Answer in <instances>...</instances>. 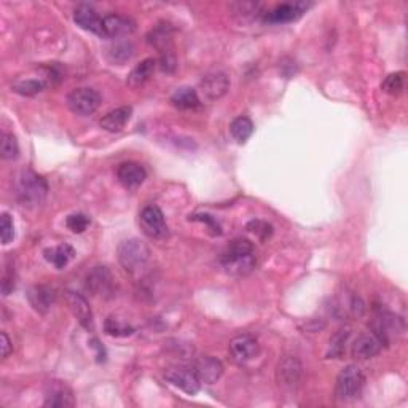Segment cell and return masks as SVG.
<instances>
[{
	"label": "cell",
	"instance_id": "obj_1",
	"mask_svg": "<svg viewBox=\"0 0 408 408\" xmlns=\"http://www.w3.org/2000/svg\"><path fill=\"white\" fill-rule=\"evenodd\" d=\"M150 250L147 244L141 240L131 238V240H125L120 243L118 246V260L121 266L125 268L126 273L130 275H139L149 264Z\"/></svg>",
	"mask_w": 408,
	"mask_h": 408
},
{
	"label": "cell",
	"instance_id": "obj_2",
	"mask_svg": "<svg viewBox=\"0 0 408 408\" xmlns=\"http://www.w3.org/2000/svg\"><path fill=\"white\" fill-rule=\"evenodd\" d=\"M46 191H48V184L42 176H37L32 171H22L16 182V195L25 206H39L42 204Z\"/></svg>",
	"mask_w": 408,
	"mask_h": 408
},
{
	"label": "cell",
	"instance_id": "obj_3",
	"mask_svg": "<svg viewBox=\"0 0 408 408\" xmlns=\"http://www.w3.org/2000/svg\"><path fill=\"white\" fill-rule=\"evenodd\" d=\"M365 376L358 365H348L336 378L335 395L340 400L358 399L362 393Z\"/></svg>",
	"mask_w": 408,
	"mask_h": 408
},
{
	"label": "cell",
	"instance_id": "obj_4",
	"mask_svg": "<svg viewBox=\"0 0 408 408\" xmlns=\"http://www.w3.org/2000/svg\"><path fill=\"white\" fill-rule=\"evenodd\" d=\"M139 224H141L142 231L151 240H165L169 235L165 214L155 204H150V206L142 209L141 215H139Z\"/></svg>",
	"mask_w": 408,
	"mask_h": 408
},
{
	"label": "cell",
	"instance_id": "obj_5",
	"mask_svg": "<svg viewBox=\"0 0 408 408\" xmlns=\"http://www.w3.org/2000/svg\"><path fill=\"white\" fill-rule=\"evenodd\" d=\"M373 334L383 341L384 346H388L390 341L395 340L405 329L404 320L393 313H380L376 314L372 322Z\"/></svg>",
	"mask_w": 408,
	"mask_h": 408
},
{
	"label": "cell",
	"instance_id": "obj_6",
	"mask_svg": "<svg viewBox=\"0 0 408 408\" xmlns=\"http://www.w3.org/2000/svg\"><path fill=\"white\" fill-rule=\"evenodd\" d=\"M67 106L77 115H91L101 106V95L93 88H77L69 93Z\"/></svg>",
	"mask_w": 408,
	"mask_h": 408
},
{
	"label": "cell",
	"instance_id": "obj_7",
	"mask_svg": "<svg viewBox=\"0 0 408 408\" xmlns=\"http://www.w3.org/2000/svg\"><path fill=\"white\" fill-rule=\"evenodd\" d=\"M166 381H169L172 386L182 389L185 394L195 395L200 390V378H198L195 369H189V367H171L165 372Z\"/></svg>",
	"mask_w": 408,
	"mask_h": 408
},
{
	"label": "cell",
	"instance_id": "obj_8",
	"mask_svg": "<svg viewBox=\"0 0 408 408\" xmlns=\"http://www.w3.org/2000/svg\"><path fill=\"white\" fill-rule=\"evenodd\" d=\"M311 7L310 2H294V4H281L276 5L273 10H268L264 13V20L270 25H284V22H292L300 18L306 10Z\"/></svg>",
	"mask_w": 408,
	"mask_h": 408
},
{
	"label": "cell",
	"instance_id": "obj_9",
	"mask_svg": "<svg viewBox=\"0 0 408 408\" xmlns=\"http://www.w3.org/2000/svg\"><path fill=\"white\" fill-rule=\"evenodd\" d=\"M85 287L88 292L97 297H112L114 295V278L107 266H95L86 275Z\"/></svg>",
	"mask_w": 408,
	"mask_h": 408
},
{
	"label": "cell",
	"instance_id": "obj_10",
	"mask_svg": "<svg viewBox=\"0 0 408 408\" xmlns=\"http://www.w3.org/2000/svg\"><path fill=\"white\" fill-rule=\"evenodd\" d=\"M303 367L300 360L294 358V355H285V358L279 362L276 370V380L281 388L294 389L299 386L301 380Z\"/></svg>",
	"mask_w": 408,
	"mask_h": 408
},
{
	"label": "cell",
	"instance_id": "obj_11",
	"mask_svg": "<svg viewBox=\"0 0 408 408\" xmlns=\"http://www.w3.org/2000/svg\"><path fill=\"white\" fill-rule=\"evenodd\" d=\"M200 90L201 95L209 99V101H215L226 95V91L230 90V79L225 72H212L204 75L203 80L200 81Z\"/></svg>",
	"mask_w": 408,
	"mask_h": 408
},
{
	"label": "cell",
	"instance_id": "obj_12",
	"mask_svg": "<svg viewBox=\"0 0 408 408\" xmlns=\"http://www.w3.org/2000/svg\"><path fill=\"white\" fill-rule=\"evenodd\" d=\"M64 300H66L69 310L75 316V319L79 320L81 327L93 330L95 324H93V311L90 308V303L85 300V297H81L77 292H72V290H66L64 292Z\"/></svg>",
	"mask_w": 408,
	"mask_h": 408
},
{
	"label": "cell",
	"instance_id": "obj_13",
	"mask_svg": "<svg viewBox=\"0 0 408 408\" xmlns=\"http://www.w3.org/2000/svg\"><path fill=\"white\" fill-rule=\"evenodd\" d=\"M104 37L106 39H118L126 37L136 31V22L123 15H107L102 18Z\"/></svg>",
	"mask_w": 408,
	"mask_h": 408
},
{
	"label": "cell",
	"instance_id": "obj_14",
	"mask_svg": "<svg viewBox=\"0 0 408 408\" xmlns=\"http://www.w3.org/2000/svg\"><path fill=\"white\" fill-rule=\"evenodd\" d=\"M229 351L236 362H247L259 354V343L252 335H238L229 345Z\"/></svg>",
	"mask_w": 408,
	"mask_h": 408
},
{
	"label": "cell",
	"instance_id": "obj_15",
	"mask_svg": "<svg viewBox=\"0 0 408 408\" xmlns=\"http://www.w3.org/2000/svg\"><path fill=\"white\" fill-rule=\"evenodd\" d=\"M145 177H147V172H145V169L139 163H121L118 169H116V179L128 190L139 189L144 184Z\"/></svg>",
	"mask_w": 408,
	"mask_h": 408
},
{
	"label": "cell",
	"instance_id": "obj_16",
	"mask_svg": "<svg viewBox=\"0 0 408 408\" xmlns=\"http://www.w3.org/2000/svg\"><path fill=\"white\" fill-rule=\"evenodd\" d=\"M383 346V341L375 334H364L354 341L351 354L354 359L359 360L372 359L381 353Z\"/></svg>",
	"mask_w": 408,
	"mask_h": 408
},
{
	"label": "cell",
	"instance_id": "obj_17",
	"mask_svg": "<svg viewBox=\"0 0 408 408\" xmlns=\"http://www.w3.org/2000/svg\"><path fill=\"white\" fill-rule=\"evenodd\" d=\"M193 369L198 378H200V381L206 384H214L224 373L222 362L219 359L212 358V355H201L195 362Z\"/></svg>",
	"mask_w": 408,
	"mask_h": 408
},
{
	"label": "cell",
	"instance_id": "obj_18",
	"mask_svg": "<svg viewBox=\"0 0 408 408\" xmlns=\"http://www.w3.org/2000/svg\"><path fill=\"white\" fill-rule=\"evenodd\" d=\"M45 407H51V408H69L75 405L74 400V394L69 386L62 383L53 381L50 383L48 390H46L45 395Z\"/></svg>",
	"mask_w": 408,
	"mask_h": 408
},
{
	"label": "cell",
	"instance_id": "obj_19",
	"mask_svg": "<svg viewBox=\"0 0 408 408\" xmlns=\"http://www.w3.org/2000/svg\"><path fill=\"white\" fill-rule=\"evenodd\" d=\"M74 21L77 22L81 29H85V31H90L99 37H104L102 18L95 10L88 7V5H80V7L75 8Z\"/></svg>",
	"mask_w": 408,
	"mask_h": 408
},
{
	"label": "cell",
	"instance_id": "obj_20",
	"mask_svg": "<svg viewBox=\"0 0 408 408\" xmlns=\"http://www.w3.org/2000/svg\"><path fill=\"white\" fill-rule=\"evenodd\" d=\"M29 303L31 306L40 314H46L50 311V308L53 306L56 300L55 289H51L50 285H34L27 294Z\"/></svg>",
	"mask_w": 408,
	"mask_h": 408
},
{
	"label": "cell",
	"instance_id": "obj_21",
	"mask_svg": "<svg viewBox=\"0 0 408 408\" xmlns=\"http://www.w3.org/2000/svg\"><path fill=\"white\" fill-rule=\"evenodd\" d=\"M250 254H254V244L246 240V238H236V240H233L229 246L225 247L224 252L220 254L219 259L220 266L224 268L233 264V261L247 257Z\"/></svg>",
	"mask_w": 408,
	"mask_h": 408
},
{
	"label": "cell",
	"instance_id": "obj_22",
	"mask_svg": "<svg viewBox=\"0 0 408 408\" xmlns=\"http://www.w3.org/2000/svg\"><path fill=\"white\" fill-rule=\"evenodd\" d=\"M172 34H174L172 26L166 21H161L151 29L147 36V40L151 46H155L160 53H163V51L166 50H172Z\"/></svg>",
	"mask_w": 408,
	"mask_h": 408
},
{
	"label": "cell",
	"instance_id": "obj_23",
	"mask_svg": "<svg viewBox=\"0 0 408 408\" xmlns=\"http://www.w3.org/2000/svg\"><path fill=\"white\" fill-rule=\"evenodd\" d=\"M132 109L131 107H118L112 112L106 114L101 118V128L109 132H118L123 130L128 121L131 118Z\"/></svg>",
	"mask_w": 408,
	"mask_h": 408
},
{
	"label": "cell",
	"instance_id": "obj_24",
	"mask_svg": "<svg viewBox=\"0 0 408 408\" xmlns=\"http://www.w3.org/2000/svg\"><path fill=\"white\" fill-rule=\"evenodd\" d=\"M155 69H156V60H154V57H147V60L139 62L137 66L132 69L131 74L128 75V80H126L128 86H131V88H139V86H142L145 81L154 75Z\"/></svg>",
	"mask_w": 408,
	"mask_h": 408
},
{
	"label": "cell",
	"instance_id": "obj_25",
	"mask_svg": "<svg viewBox=\"0 0 408 408\" xmlns=\"http://www.w3.org/2000/svg\"><path fill=\"white\" fill-rule=\"evenodd\" d=\"M43 255H45V259L50 261V264H53L57 268V270H62V268L69 264V260L74 257L75 252H74V247L71 246V244L62 243L56 247L45 249Z\"/></svg>",
	"mask_w": 408,
	"mask_h": 408
},
{
	"label": "cell",
	"instance_id": "obj_26",
	"mask_svg": "<svg viewBox=\"0 0 408 408\" xmlns=\"http://www.w3.org/2000/svg\"><path fill=\"white\" fill-rule=\"evenodd\" d=\"M171 102L174 107H177L180 110H193L196 107H200V96H198L196 90L189 88V86H184V88H179L174 95L171 96Z\"/></svg>",
	"mask_w": 408,
	"mask_h": 408
},
{
	"label": "cell",
	"instance_id": "obj_27",
	"mask_svg": "<svg viewBox=\"0 0 408 408\" xmlns=\"http://www.w3.org/2000/svg\"><path fill=\"white\" fill-rule=\"evenodd\" d=\"M252 132H254V123L247 118V116H238V118L231 121L230 134L236 142L244 144L250 136H252Z\"/></svg>",
	"mask_w": 408,
	"mask_h": 408
},
{
	"label": "cell",
	"instance_id": "obj_28",
	"mask_svg": "<svg viewBox=\"0 0 408 408\" xmlns=\"http://www.w3.org/2000/svg\"><path fill=\"white\" fill-rule=\"evenodd\" d=\"M132 55H134V46L130 42L115 43L107 50L109 61L114 64H125L126 61L131 60Z\"/></svg>",
	"mask_w": 408,
	"mask_h": 408
},
{
	"label": "cell",
	"instance_id": "obj_29",
	"mask_svg": "<svg viewBox=\"0 0 408 408\" xmlns=\"http://www.w3.org/2000/svg\"><path fill=\"white\" fill-rule=\"evenodd\" d=\"M255 265H257V257H255V254H250L247 255V257L236 260V261H233V264L224 266V270L233 276H246L254 270Z\"/></svg>",
	"mask_w": 408,
	"mask_h": 408
},
{
	"label": "cell",
	"instance_id": "obj_30",
	"mask_svg": "<svg viewBox=\"0 0 408 408\" xmlns=\"http://www.w3.org/2000/svg\"><path fill=\"white\" fill-rule=\"evenodd\" d=\"M46 86V81L43 79H26L18 80L13 83V91L18 93L21 96H34L37 93L43 91Z\"/></svg>",
	"mask_w": 408,
	"mask_h": 408
},
{
	"label": "cell",
	"instance_id": "obj_31",
	"mask_svg": "<svg viewBox=\"0 0 408 408\" xmlns=\"http://www.w3.org/2000/svg\"><path fill=\"white\" fill-rule=\"evenodd\" d=\"M104 329H106V334L110 336H130L134 334V327L115 316H109L106 319Z\"/></svg>",
	"mask_w": 408,
	"mask_h": 408
},
{
	"label": "cell",
	"instance_id": "obj_32",
	"mask_svg": "<svg viewBox=\"0 0 408 408\" xmlns=\"http://www.w3.org/2000/svg\"><path fill=\"white\" fill-rule=\"evenodd\" d=\"M0 155L4 160H16L20 155V145L13 134L4 132L0 139Z\"/></svg>",
	"mask_w": 408,
	"mask_h": 408
},
{
	"label": "cell",
	"instance_id": "obj_33",
	"mask_svg": "<svg viewBox=\"0 0 408 408\" xmlns=\"http://www.w3.org/2000/svg\"><path fill=\"white\" fill-rule=\"evenodd\" d=\"M404 86H405V72H394L389 74L388 77L384 79L381 88L384 93H388V95L397 96L404 91Z\"/></svg>",
	"mask_w": 408,
	"mask_h": 408
},
{
	"label": "cell",
	"instance_id": "obj_34",
	"mask_svg": "<svg viewBox=\"0 0 408 408\" xmlns=\"http://www.w3.org/2000/svg\"><path fill=\"white\" fill-rule=\"evenodd\" d=\"M349 335H351V329L349 327H343V329L338 330L330 340L329 355H332V358H340L343 351H345V346H346Z\"/></svg>",
	"mask_w": 408,
	"mask_h": 408
},
{
	"label": "cell",
	"instance_id": "obj_35",
	"mask_svg": "<svg viewBox=\"0 0 408 408\" xmlns=\"http://www.w3.org/2000/svg\"><path fill=\"white\" fill-rule=\"evenodd\" d=\"M246 230L257 236L260 241L270 240L273 235V226L268 222H265V220H259V219L250 220V222L246 225Z\"/></svg>",
	"mask_w": 408,
	"mask_h": 408
},
{
	"label": "cell",
	"instance_id": "obj_36",
	"mask_svg": "<svg viewBox=\"0 0 408 408\" xmlns=\"http://www.w3.org/2000/svg\"><path fill=\"white\" fill-rule=\"evenodd\" d=\"M66 225H67V229L74 233H83L90 226V217L81 212L72 214L67 217Z\"/></svg>",
	"mask_w": 408,
	"mask_h": 408
},
{
	"label": "cell",
	"instance_id": "obj_37",
	"mask_svg": "<svg viewBox=\"0 0 408 408\" xmlns=\"http://www.w3.org/2000/svg\"><path fill=\"white\" fill-rule=\"evenodd\" d=\"M190 220H193V222L206 224L209 231H211V235H214V236L222 235V226H220V224L212 217V215H209V214H195V215H190Z\"/></svg>",
	"mask_w": 408,
	"mask_h": 408
},
{
	"label": "cell",
	"instance_id": "obj_38",
	"mask_svg": "<svg viewBox=\"0 0 408 408\" xmlns=\"http://www.w3.org/2000/svg\"><path fill=\"white\" fill-rule=\"evenodd\" d=\"M15 236V229H13V220H11L10 215L5 212L2 214V219H0V238H2V244H8Z\"/></svg>",
	"mask_w": 408,
	"mask_h": 408
},
{
	"label": "cell",
	"instance_id": "obj_39",
	"mask_svg": "<svg viewBox=\"0 0 408 408\" xmlns=\"http://www.w3.org/2000/svg\"><path fill=\"white\" fill-rule=\"evenodd\" d=\"M160 69L163 72L166 74H172L176 71V66H177V60H176V53H174L172 50H166L160 53Z\"/></svg>",
	"mask_w": 408,
	"mask_h": 408
},
{
	"label": "cell",
	"instance_id": "obj_40",
	"mask_svg": "<svg viewBox=\"0 0 408 408\" xmlns=\"http://www.w3.org/2000/svg\"><path fill=\"white\" fill-rule=\"evenodd\" d=\"M15 289V270L11 266H7V271L2 278V294L8 295Z\"/></svg>",
	"mask_w": 408,
	"mask_h": 408
},
{
	"label": "cell",
	"instance_id": "obj_41",
	"mask_svg": "<svg viewBox=\"0 0 408 408\" xmlns=\"http://www.w3.org/2000/svg\"><path fill=\"white\" fill-rule=\"evenodd\" d=\"M0 338H2V358L4 359H7L8 355H10V353L13 351V348H11V341H10V338H8V335L5 334V332H2V334H0Z\"/></svg>",
	"mask_w": 408,
	"mask_h": 408
}]
</instances>
